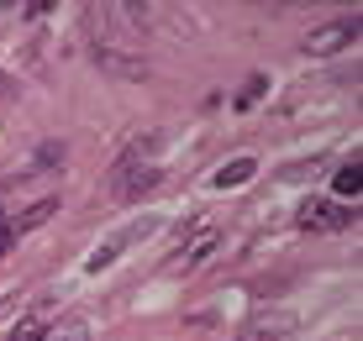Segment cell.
I'll use <instances>...</instances> for the list:
<instances>
[{
	"label": "cell",
	"instance_id": "6da1fadb",
	"mask_svg": "<svg viewBox=\"0 0 363 341\" xmlns=\"http://www.w3.org/2000/svg\"><path fill=\"white\" fill-rule=\"evenodd\" d=\"M358 32H363L358 16H337V21H327V27H311L306 32V53L311 58H332V53H342V47H353Z\"/></svg>",
	"mask_w": 363,
	"mask_h": 341
},
{
	"label": "cell",
	"instance_id": "7a4b0ae2",
	"mask_svg": "<svg viewBox=\"0 0 363 341\" xmlns=\"http://www.w3.org/2000/svg\"><path fill=\"white\" fill-rule=\"evenodd\" d=\"M216 247H221V231H216V226H211L206 216H195L190 236H184V242L169 252V268H174V273H179V268H195V262H200V258H211Z\"/></svg>",
	"mask_w": 363,
	"mask_h": 341
},
{
	"label": "cell",
	"instance_id": "3957f363",
	"mask_svg": "<svg viewBox=\"0 0 363 341\" xmlns=\"http://www.w3.org/2000/svg\"><path fill=\"white\" fill-rule=\"evenodd\" d=\"M153 226H158L153 216H143V221H132V226H121V231H111V236H106V242H100V247L90 252V262H84V268H90V273H100V268H111V262H116V258H121V252H127L132 242H143V236H147V231H153Z\"/></svg>",
	"mask_w": 363,
	"mask_h": 341
},
{
	"label": "cell",
	"instance_id": "277c9868",
	"mask_svg": "<svg viewBox=\"0 0 363 341\" xmlns=\"http://www.w3.org/2000/svg\"><path fill=\"white\" fill-rule=\"evenodd\" d=\"M158 179H164V173H158L153 163H143L137 147L116 163V195H121V200H137V195H147V189H158Z\"/></svg>",
	"mask_w": 363,
	"mask_h": 341
},
{
	"label": "cell",
	"instance_id": "5b68a950",
	"mask_svg": "<svg viewBox=\"0 0 363 341\" xmlns=\"http://www.w3.org/2000/svg\"><path fill=\"white\" fill-rule=\"evenodd\" d=\"M295 221L306 226V231H347V226H353V210L332 205V200H306V205L295 210Z\"/></svg>",
	"mask_w": 363,
	"mask_h": 341
},
{
	"label": "cell",
	"instance_id": "8992f818",
	"mask_svg": "<svg viewBox=\"0 0 363 341\" xmlns=\"http://www.w3.org/2000/svg\"><path fill=\"white\" fill-rule=\"evenodd\" d=\"M290 331H295V315L290 310H264V315H253L232 341H284Z\"/></svg>",
	"mask_w": 363,
	"mask_h": 341
},
{
	"label": "cell",
	"instance_id": "52a82bcc",
	"mask_svg": "<svg viewBox=\"0 0 363 341\" xmlns=\"http://www.w3.org/2000/svg\"><path fill=\"white\" fill-rule=\"evenodd\" d=\"M253 173H258V158H232V163H221V168H216V179H211V184H216V189H242Z\"/></svg>",
	"mask_w": 363,
	"mask_h": 341
},
{
	"label": "cell",
	"instance_id": "ba28073f",
	"mask_svg": "<svg viewBox=\"0 0 363 341\" xmlns=\"http://www.w3.org/2000/svg\"><path fill=\"white\" fill-rule=\"evenodd\" d=\"M332 189H337V195H342V200H347V195L358 200V195H363V163H358V158H347L342 168L332 173Z\"/></svg>",
	"mask_w": 363,
	"mask_h": 341
},
{
	"label": "cell",
	"instance_id": "9c48e42d",
	"mask_svg": "<svg viewBox=\"0 0 363 341\" xmlns=\"http://www.w3.org/2000/svg\"><path fill=\"white\" fill-rule=\"evenodd\" d=\"M321 168H327V158H300V163H284L279 179H284V184H300V179H316Z\"/></svg>",
	"mask_w": 363,
	"mask_h": 341
},
{
	"label": "cell",
	"instance_id": "30bf717a",
	"mask_svg": "<svg viewBox=\"0 0 363 341\" xmlns=\"http://www.w3.org/2000/svg\"><path fill=\"white\" fill-rule=\"evenodd\" d=\"M6 341H48V320H43V315H27V320H21Z\"/></svg>",
	"mask_w": 363,
	"mask_h": 341
},
{
	"label": "cell",
	"instance_id": "8fae6325",
	"mask_svg": "<svg viewBox=\"0 0 363 341\" xmlns=\"http://www.w3.org/2000/svg\"><path fill=\"white\" fill-rule=\"evenodd\" d=\"M53 210H58V200H37V205L27 210V216L16 221V231H37V226H43L48 216H53Z\"/></svg>",
	"mask_w": 363,
	"mask_h": 341
},
{
	"label": "cell",
	"instance_id": "7c38bea8",
	"mask_svg": "<svg viewBox=\"0 0 363 341\" xmlns=\"http://www.w3.org/2000/svg\"><path fill=\"white\" fill-rule=\"evenodd\" d=\"M48 341H90V325H84V320H69V325H58V336H48Z\"/></svg>",
	"mask_w": 363,
	"mask_h": 341
},
{
	"label": "cell",
	"instance_id": "4fadbf2b",
	"mask_svg": "<svg viewBox=\"0 0 363 341\" xmlns=\"http://www.w3.org/2000/svg\"><path fill=\"white\" fill-rule=\"evenodd\" d=\"M258 95H264V74H253V79H247V90L237 95V105H253Z\"/></svg>",
	"mask_w": 363,
	"mask_h": 341
},
{
	"label": "cell",
	"instance_id": "5bb4252c",
	"mask_svg": "<svg viewBox=\"0 0 363 341\" xmlns=\"http://www.w3.org/2000/svg\"><path fill=\"white\" fill-rule=\"evenodd\" d=\"M11 242H16V231H11V221L0 216V258H6V252H11Z\"/></svg>",
	"mask_w": 363,
	"mask_h": 341
},
{
	"label": "cell",
	"instance_id": "9a60e30c",
	"mask_svg": "<svg viewBox=\"0 0 363 341\" xmlns=\"http://www.w3.org/2000/svg\"><path fill=\"white\" fill-rule=\"evenodd\" d=\"M48 11H53L48 0H27V6H21V16H48Z\"/></svg>",
	"mask_w": 363,
	"mask_h": 341
},
{
	"label": "cell",
	"instance_id": "2e32d148",
	"mask_svg": "<svg viewBox=\"0 0 363 341\" xmlns=\"http://www.w3.org/2000/svg\"><path fill=\"white\" fill-rule=\"evenodd\" d=\"M0 95H11V79H6V74H0Z\"/></svg>",
	"mask_w": 363,
	"mask_h": 341
}]
</instances>
